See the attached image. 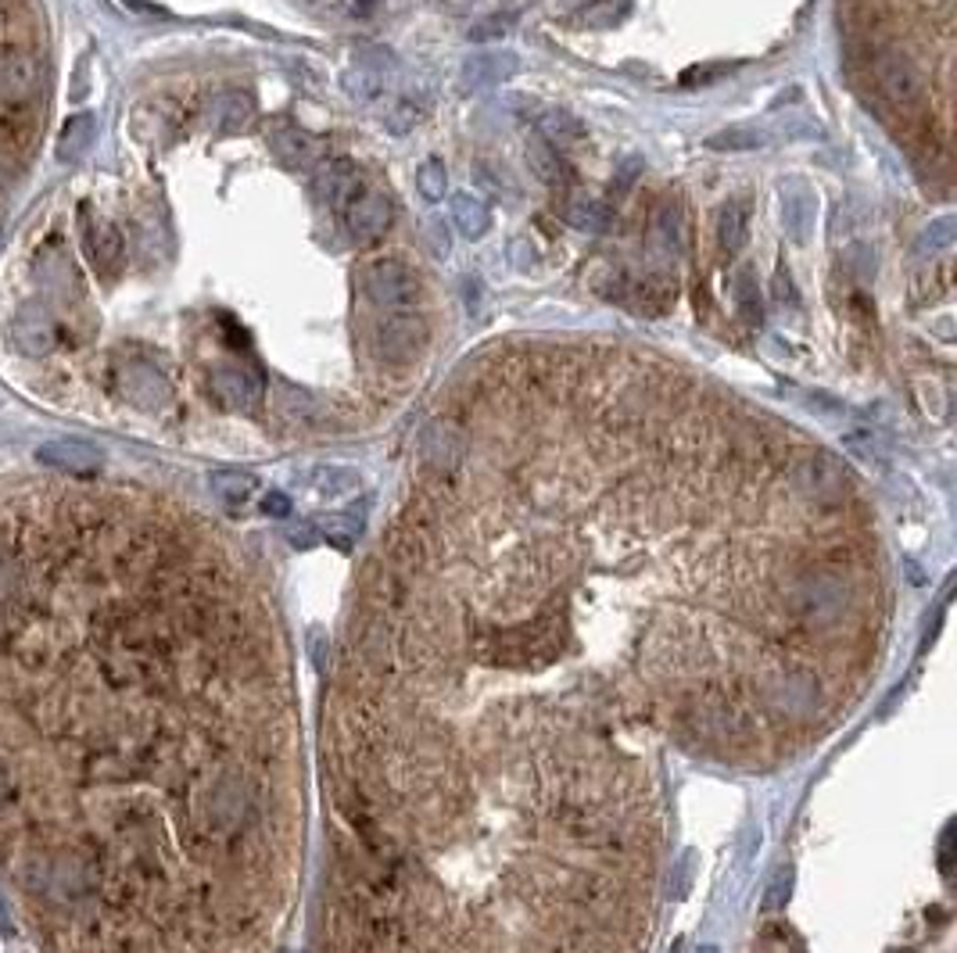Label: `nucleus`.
<instances>
[{
	"instance_id": "47",
	"label": "nucleus",
	"mask_w": 957,
	"mask_h": 953,
	"mask_svg": "<svg viewBox=\"0 0 957 953\" xmlns=\"http://www.w3.org/2000/svg\"><path fill=\"white\" fill-rule=\"evenodd\" d=\"M696 953H721V950H717V946H700Z\"/></svg>"
},
{
	"instance_id": "8",
	"label": "nucleus",
	"mask_w": 957,
	"mask_h": 953,
	"mask_svg": "<svg viewBox=\"0 0 957 953\" xmlns=\"http://www.w3.org/2000/svg\"><path fill=\"white\" fill-rule=\"evenodd\" d=\"M269 152L277 155L280 166L294 169V172H309V169H316L323 161L316 136H309L305 130H298V126H287V122H280V126L269 130Z\"/></svg>"
},
{
	"instance_id": "11",
	"label": "nucleus",
	"mask_w": 957,
	"mask_h": 953,
	"mask_svg": "<svg viewBox=\"0 0 957 953\" xmlns=\"http://www.w3.org/2000/svg\"><path fill=\"white\" fill-rule=\"evenodd\" d=\"M516 68H521V58H516L513 51H485V54H474V58L463 65L459 83L463 90H488V87L505 83V79H513Z\"/></svg>"
},
{
	"instance_id": "30",
	"label": "nucleus",
	"mask_w": 957,
	"mask_h": 953,
	"mask_svg": "<svg viewBox=\"0 0 957 953\" xmlns=\"http://www.w3.org/2000/svg\"><path fill=\"white\" fill-rule=\"evenodd\" d=\"M416 190H420V198H427V201H442L448 194V176H445L442 161L437 158L423 161L420 172H416Z\"/></svg>"
},
{
	"instance_id": "1",
	"label": "nucleus",
	"mask_w": 957,
	"mask_h": 953,
	"mask_svg": "<svg viewBox=\"0 0 957 953\" xmlns=\"http://www.w3.org/2000/svg\"><path fill=\"white\" fill-rule=\"evenodd\" d=\"M298 836L248 570L152 498L0 484V896L36 953H269Z\"/></svg>"
},
{
	"instance_id": "6",
	"label": "nucleus",
	"mask_w": 957,
	"mask_h": 953,
	"mask_svg": "<svg viewBox=\"0 0 957 953\" xmlns=\"http://www.w3.org/2000/svg\"><path fill=\"white\" fill-rule=\"evenodd\" d=\"M212 391L215 399L226 408H237V413H252V408L263 402V377L248 366H215L212 370Z\"/></svg>"
},
{
	"instance_id": "41",
	"label": "nucleus",
	"mask_w": 957,
	"mask_h": 953,
	"mask_svg": "<svg viewBox=\"0 0 957 953\" xmlns=\"http://www.w3.org/2000/svg\"><path fill=\"white\" fill-rule=\"evenodd\" d=\"M775 302L789 305V309H800V294H797V288H792L789 272H778V277H775Z\"/></svg>"
},
{
	"instance_id": "36",
	"label": "nucleus",
	"mask_w": 957,
	"mask_h": 953,
	"mask_svg": "<svg viewBox=\"0 0 957 953\" xmlns=\"http://www.w3.org/2000/svg\"><path fill=\"white\" fill-rule=\"evenodd\" d=\"M416 122H420V108H416V104H399V108H394V112H388V126H391L394 133L413 130Z\"/></svg>"
},
{
	"instance_id": "15",
	"label": "nucleus",
	"mask_w": 957,
	"mask_h": 953,
	"mask_svg": "<svg viewBox=\"0 0 957 953\" xmlns=\"http://www.w3.org/2000/svg\"><path fill=\"white\" fill-rule=\"evenodd\" d=\"M564 220H567V226L581 229V234L599 237V234H607V229L613 226V209L607 201H599V198L574 194L567 201V209H564Z\"/></svg>"
},
{
	"instance_id": "20",
	"label": "nucleus",
	"mask_w": 957,
	"mask_h": 953,
	"mask_svg": "<svg viewBox=\"0 0 957 953\" xmlns=\"http://www.w3.org/2000/svg\"><path fill=\"white\" fill-rule=\"evenodd\" d=\"M732 302L739 309V316L749 326L764 323V294H760V280L749 266H739L732 272Z\"/></svg>"
},
{
	"instance_id": "10",
	"label": "nucleus",
	"mask_w": 957,
	"mask_h": 953,
	"mask_svg": "<svg viewBox=\"0 0 957 953\" xmlns=\"http://www.w3.org/2000/svg\"><path fill=\"white\" fill-rule=\"evenodd\" d=\"M359 187H363V176L348 158H331L316 166V194L323 204H331V209H348L355 194H359Z\"/></svg>"
},
{
	"instance_id": "32",
	"label": "nucleus",
	"mask_w": 957,
	"mask_h": 953,
	"mask_svg": "<svg viewBox=\"0 0 957 953\" xmlns=\"http://www.w3.org/2000/svg\"><path fill=\"white\" fill-rule=\"evenodd\" d=\"M423 244H427V251L434 258H448V251H453V234H448V226L442 220H427L423 223Z\"/></svg>"
},
{
	"instance_id": "29",
	"label": "nucleus",
	"mask_w": 957,
	"mask_h": 953,
	"mask_svg": "<svg viewBox=\"0 0 957 953\" xmlns=\"http://www.w3.org/2000/svg\"><path fill=\"white\" fill-rule=\"evenodd\" d=\"M632 15V0H596L581 11V25H592V30H607V25H617Z\"/></svg>"
},
{
	"instance_id": "38",
	"label": "nucleus",
	"mask_w": 957,
	"mask_h": 953,
	"mask_svg": "<svg viewBox=\"0 0 957 953\" xmlns=\"http://www.w3.org/2000/svg\"><path fill=\"white\" fill-rule=\"evenodd\" d=\"M778 130H782L786 136H814V133H822V126H814L811 119H803V112H789Z\"/></svg>"
},
{
	"instance_id": "18",
	"label": "nucleus",
	"mask_w": 957,
	"mask_h": 953,
	"mask_svg": "<svg viewBox=\"0 0 957 953\" xmlns=\"http://www.w3.org/2000/svg\"><path fill=\"white\" fill-rule=\"evenodd\" d=\"M11 337H15L19 348L30 351V356H47V351L54 348V340H58V334H54V323L36 309L22 312V316L15 319V326H11Z\"/></svg>"
},
{
	"instance_id": "44",
	"label": "nucleus",
	"mask_w": 957,
	"mask_h": 953,
	"mask_svg": "<svg viewBox=\"0 0 957 953\" xmlns=\"http://www.w3.org/2000/svg\"><path fill=\"white\" fill-rule=\"evenodd\" d=\"M320 535H316V527H309V524H302V527H291L287 530V541L294 545V549H309L312 541H316Z\"/></svg>"
},
{
	"instance_id": "24",
	"label": "nucleus",
	"mask_w": 957,
	"mask_h": 953,
	"mask_svg": "<svg viewBox=\"0 0 957 953\" xmlns=\"http://www.w3.org/2000/svg\"><path fill=\"white\" fill-rule=\"evenodd\" d=\"M527 161H531V169H535V176L542 183H549V187H567L570 183L567 161L559 158L556 147H549L545 141H535L527 147Z\"/></svg>"
},
{
	"instance_id": "46",
	"label": "nucleus",
	"mask_w": 957,
	"mask_h": 953,
	"mask_svg": "<svg viewBox=\"0 0 957 953\" xmlns=\"http://www.w3.org/2000/svg\"><path fill=\"white\" fill-rule=\"evenodd\" d=\"M377 4H380V0H352V11H355V15H370Z\"/></svg>"
},
{
	"instance_id": "7",
	"label": "nucleus",
	"mask_w": 957,
	"mask_h": 953,
	"mask_svg": "<svg viewBox=\"0 0 957 953\" xmlns=\"http://www.w3.org/2000/svg\"><path fill=\"white\" fill-rule=\"evenodd\" d=\"M345 220H348V234L355 240L370 244V240H377L391 226L394 204H391L388 194H380V190H366V194H359L345 209Z\"/></svg>"
},
{
	"instance_id": "39",
	"label": "nucleus",
	"mask_w": 957,
	"mask_h": 953,
	"mask_svg": "<svg viewBox=\"0 0 957 953\" xmlns=\"http://www.w3.org/2000/svg\"><path fill=\"white\" fill-rule=\"evenodd\" d=\"M510 262H513V269L527 272L531 266H535V244L524 240V237H516V240L510 244Z\"/></svg>"
},
{
	"instance_id": "17",
	"label": "nucleus",
	"mask_w": 957,
	"mask_h": 953,
	"mask_svg": "<svg viewBox=\"0 0 957 953\" xmlns=\"http://www.w3.org/2000/svg\"><path fill=\"white\" fill-rule=\"evenodd\" d=\"M749 240V201H724L717 212V244L724 255H739Z\"/></svg>"
},
{
	"instance_id": "2",
	"label": "nucleus",
	"mask_w": 957,
	"mask_h": 953,
	"mask_svg": "<svg viewBox=\"0 0 957 953\" xmlns=\"http://www.w3.org/2000/svg\"><path fill=\"white\" fill-rule=\"evenodd\" d=\"M363 288L377 309H388L394 316L409 312L420 302V277L413 272V266L399 262V258H377V262L366 269Z\"/></svg>"
},
{
	"instance_id": "33",
	"label": "nucleus",
	"mask_w": 957,
	"mask_h": 953,
	"mask_svg": "<svg viewBox=\"0 0 957 953\" xmlns=\"http://www.w3.org/2000/svg\"><path fill=\"white\" fill-rule=\"evenodd\" d=\"M513 22H516V15H488V19H481L470 30V40L474 44H485V40H499V36H505L513 30Z\"/></svg>"
},
{
	"instance_id": "26",
	"label": "nucleus",
	"mask_w": 957,
	"mask_h": 953,
	"mask_svg": "<svg viewBox=\"0 0 957 953\" xmlns=\"http://www.w3.org/2000/svg\"><path fill=\"white\" fill-rule=\"evenodd\" d=\"M954 240H957V220H954V215H943V220L928 223L919 234V240H914V255H919V258H936L943 251H950Z\"/></svg>"
},
{
	"instance_id": "23",
	"label": "nucleus",
	"mask_w": 957,
	"mask_h": 953,
	"mask_svg": "<svg viewBox=\"0 0 957 953\" xmlns=\"http://www.w3.org/2000/svg\"><path fill=\"white\" fill-rule=\"evenodd\" d=\"M345 93L352 101H359V104H374L380 93H385V68L370 65V61L348 68V72H345Z\"/></svg>"
},
{
	"instance_id": "16",
	"label": "nucleus",
	"mask_w": 957,
	"mask_h": 953,
	"mask_svg": "<svg viewBox=\"0 0 957 953\" xmlns=\"http://www.w3.org/2000/svg\"><path fill=\"white\" fill-rule=\"evenodd\" d=\"M538 130H542V141L556 147V152H567V147H578L585 141V122L567 112V108H549V112H542L538 119Z\"/></svg>"
},
{
	"instance_id": "48",
	"label": "nucleus",
	"mask_w": 957,
	"mask_h": 953,
	"mask_svg": "<svg viewBox=\"0 0 957 953\" xmlns=\"http://www.w3.org/2000/svg\"><path fill=\"white\" fill-rule=\"evenodd\" d=\"M678 950H681V943H675V946H671V953H678Z\"/></svg>"
},
{
	"instance_id": "35",
	"label": "nucleus",
	"mask_w": 957,
	"mask_h": 953,
	"mask_svg": "<svg viewBox=\"0 0 957 953\" xmlns=\"http://www.w3.org/2000/svg\"><path fill=\"white\" fill-rule=\"evenodd\" d=\"M724 72H728V65H696V68H686V72H681V83H686V87H710Z\"/></svg>"
},
{
	"instance_id": "21",
	"label": "nucleus",
	"mask_w": 957,
	"mask_h": 953,
	"mask_svg": "<svg viewBox=\"0 0 957 953\" xmlns=\"http://www.w3.org/2000/svg\"><path fill=\"white\" fill-rule=\"evenodd\" d=\"M359 530H363V513H355V509L331 513V516H323V520L316 524V535L326 545H334L337 552H348L355 545V538H359Z\"/></svg>"
},
{
	"instance_id": "37",
	"label": "nucleus",
	"mask_w": 957,
	"mask_h": 953,
	"mask_svg": "<svg viewBox=\"0 0 957 953\" xmlns=\"http://www.w3.org/2000/svg\"><path fill=\"white\" fill-rule=\"evenodd\" d=\"M692 861H696V853H686V856H681V861H678V867H671V875H675L671 896H675V900H681V896L689 893V882H692V867H689V864H692Z\"/></svg>"
},
{
	"instance_id": "3",
	"label": "nucleus",
	"mask_w": 957,
	"mask_h": 953,
	"mask_svg": "<svg viewBox=\"0 0 957 953\" xmlns=\"http://www.w3.org/2000/svg\"><path fill=\"white\" fill-rule=\"evenodd\" d=\"M875 79H879L882 93L900 108H914L925 98V76L922 68L914 65L908 51L890 47L875 58Z\"/></svg>"
},
{
	"instance_id": "45",
	"label": "nucleus",
	"mask_w": 957,
	"mask_h": 953,
	"mask_svg": "<svg viewBox=\"0 0 957 953\" xmlns=\"http://www.w3.org/2000/svg\"><path fill=\"white\" fill-rule=\"evenodd\" d=\"M792 882V871H782V875L775 878V885H771V896H768V907H782V885H789Z\"/></svg>"
},
{
	"instance_id": "31",
	"label": "nucleus",
	"mask_w": 957,
	"mask_h": 953,
	"mask_svg": "<svg viewBox=\"0 0 957 953\" xmlns=\"http://www.w3.org/2000/svg\"><path fill=\"white\" fill-rule=\"evenodd\" d=\"M843 445L850 448L857 459H865V462H879L882 459V445H879V438H875L871 430H850V434H843Z\"/></svg>"
},
{
	"instance_id": "19",
	"label": "nucleus",
	"mask_w": 957,
	"mask_h": 953,
	"mask_svg": "<svg viewBox=\"0 0 957 953\" xmlns=\"http://www.w3.org/2000/svg\"><path fill=\"white\" fill-rule=\"evenodd\" d=\"M453 223L467 240H481L491 229V209L470 190H459L453 194Z\"/></svg>"
},
{
	"instance_id": "25",
	"label": "nucleus",
	"mask_w": 957,
	"mask_h": 953,
	"mask_svg": "<svg viewBox=\"0 0 957 953\" xmlns=\"http://www.w3.org/2000/svg\"><path fill=\"white\" fill-rule=\"evenodd\" d=\"M764 144H768V133L757 126H728L706 136L710 152H757Z\"/></svg>"
},
{
	"instance_id": "4",
	"label": "nucleus",
	"mask_w": 957,
	"mask_h": 953,
	"mask_svg": "<svg viewBox=\"0 0 957 953\" xmlns=\"http://www.w3.org/2000/svg\"><path fill=\"white\" fill-rule=\"evenodd\" d=\"M681 251H686V220H681L678 201H660L653 212L649 226V258L653 266H675Z\"/></svg>"
},
{
	"instance_id": "43",
	"label": "nucleus",
	"mask_w": 957,
	"mask_h": 953,
	"mask_svg": "<svg viewBox=\"0 0 957 953\" xmlns=\"http://www.w3.org/2000/svg\"><path fill=\"white\" fill-rule=\"evenodd\" d=\"M263 513L266 516H291V498H287L283 492H269L266 498H263Z\"/></svg>"
},
{
	"instance_id": "22",
	"label": "nucleus",
	"mask_w": 957,
	"mask_h": 953,
	"mask_svg": "<svg viewBox=\"0 0 957 953\" xmlns=\"http://www.w3.org/2000/svg\"><path fill=\"white\" fill-rule=\"evenodd\" d=\"M93 130H98V122H93L90 112H79V115L68 119L62 126V136H58V152H54L58 161H76L79 155H84L93 141Z\"/></svg>"
},
{
	"instance_id": "14",
	"label": "nucleus",
	"mask_w": 957,
	"mask_h": 953,
	"mask_svg": "<svg viewBox=\"0 0 957 953\" xmlns=\"http://www.w3.org/2000/svg\"><path fill=\"white\" fill-rule=\"evenodd\" d=\"M209 112H212V126L219 133H241V130L252 126L255 101H252V93H244V90H226L212 101Z\"/></svg>"
},
{
	"instance_id": "13",
	"label": "nucleus",
	"mask_w": 957,
	"mask_h": 953,
	"mask_svg": "<svg viewBox=\"0 0 957 953\" xmlns=\"http://www.w3.org/2000/svg\"><path fill=\"white\" fill-rule=\"evenodd\" d=\"M377 340H380V356L388 362H409L423 345V326L409 316V312H399V316H391L380 326Z\"/></svg>"
},
{
	"instance_id": "9",
	"label": "nucleus",
	"mask_w": 957,
	"mask_h": 953,
	"mask_svg": "<svg viewBox=\"0 0 957 953\" xmlns=\"http://www.w3.org/2000/svg\"><path fill=\"white\" fill-rule=\"evenodd\" d=\"M79 220H84V237H87V251H90V262L101 277H112L122 262V234L115 223L108 220H93V212L79 209Z\"/></svg>"
},
{
	"instance_id": "5",
	"label": "nucleus",
	"mask_w": 957,
	"mask_h": 953,
	"mask_svg": "<svg viewBox=\"0 0 957 953\" xmlns=\"http://www.w3.org/2000/svg\"><path fill=\"white\" fill-rule=\"evenodd\" d=\"M817 223V190L806 180L782 183V229L792 244H806Z\"/></svg>"
},
{
	"instance_id": "42",
	"label": "nucleus",
	"mask_w": 957,
	"mask_h": 953,
	"mask_svg": "<svg viewBox=\"0 0 957 953\" xmlns=\"http://www.w3.org/2000/svg\"><path fill=\"white\" fill-rule=\"evenodd\" d=\"M939 871H943V878H950V871H954V825H947V832H943V839H939Z\"/></svg>"
},
{
	"instance_id": "12",
	"label": "nucleus",
	"mask_w": 957,
	"mask_h": 953,
	"mask_svg": "<svg viewBox=\"0 0 957 953\" xmlns=\"http://www.w3.org/2000/svg\"><path fill=\"white\" fill-rule=\"evenodd\" d=\"M119 391L122 399H130L141 408H162L169 402V380L152 370V366H122Z\"/></svg>"
},
{
	"instance_id": "40",
	"label": "nucleus",
	"mask_w": 957,
	"mask_h": 953,
	"mask_svg": "<svg viewBox=\"0 0 957 953\" xmlns=\"http://www.w3.org/2000/svg\"><path fill=\"white\" fill-rule=\"evenodd\" d=\"M846 262L857 269V277H871V272H875V251L868 248V244H854L850 255H846Z\"/></svg>"
},
{
	"instance_id": "28",
	"label": "nucleus",
	"mask_w": 957,
	"mask_h": 953,
	"mask_svg": "<svg viewBox=\"0 0 957 953\" xmlns=\"http://www.w3.org/2000/svg\"><path fill=\"white\" fill-rule=\"evenodd\" d=\"M363 484V477L348 470V467H320L316 473H312V487H316V495H326V498H341V495H355Z\"/></svg>"
},
{
	"instance_id": "27",
	"label": "nucleus",
	"mask_w": 957,
	"mask_h": 953,
	"mask_svg": "<svg viewBox=\"0 0 957 953\" xmlns=\"http://www.w3.org/2000/svg\"><path fill=\"white\" fill-rule=\"evenodd\" d=\"M212 492L223 498L230 509H241L255 492V477L241 470H219L212 473Z\"/></svg>"
},
{
	"instance_id": "34",
	"label": "nucleus",
	"mask_w": 957,
	"mask_h": 953,
	"mask_svg": "<svg viewBox=\"0 0 957 953\" xmlns=\"http://www.w3.org/2000/svg\"><path fill=\"white\" fill-rule=\"evenodd\" d=\"M638 172H642V158H624L621 161V169H617V176H613L610 180V194L613 198H621V194H627V190H632V183L638 180Z\"/></svg>"
}]
</instances>
